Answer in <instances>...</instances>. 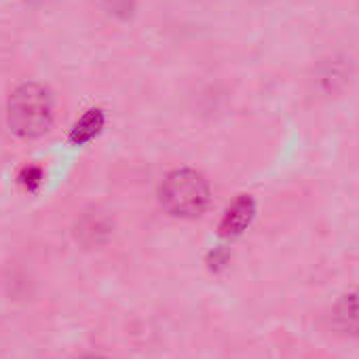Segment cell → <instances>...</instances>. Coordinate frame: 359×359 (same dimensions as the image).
I'll use <instances>...</instances> for the list:
<instances>
[{"label": "cell", "mask_w": 359, "mask_h": 359, "mask_svg": "<svg viewBox=\"0 0 359 359\" xmlns=\"http://www.w3.org/2000/svg\"><path fill=\"white\" fill-rule=\"evenodd\" d=\"M7 121L15 135L39 137L53 123V95L41 83L20 85L7 106Z\"/></svg>", "instance_id": "cell-1"}, {"label": "cell", "mask_w": 359, "mask_h": 359, "mask_svg": "<svg viewBox=\"0 0 359 359\" xmlns=\"http://www.w3.org/2000/svg\"><path fill=\"white\" fill-rule=\"evenodd\" d=\"M210 203L208 180L193 169L171 171L161 187V205L175 218H195Z\"/></svg>", "instance_id": "cell-2"}, {"label": "cell", "mask_w": 359, "mask_h": 359, "mask_svg": "<svg viewBox=\"0 0 359 359\" xmlns=\"http://www.w3.org/2000/svg\"><path fill=\"white\" fill-rule=\"evenodd\" d=\"M332 325L344 336H359V294L342 296L332 311Z\"/></svg>", "instance_id": "cell-3"}, {"label": "cell", "mask_w": 359, "mask_h": 359, "mask_svg": "<svg viewBox=\"0 0 359 359\" xmlns=\"http://www.w3.org/2000/svg\"><path fill=\"white\" fill-rule=\"evenodd\" d=\"M256 214V205L250 197H239L224 214L222 224H220V233L224 237H237L241 235L254 220Z\"/></svg>", "instance_id": "cell-4"}, {"label": "cell", "mask_w": 359, "mask_h": 359, "mask_svg": "<svg viewBox=\"0 0 359 359\" xmlns=\"http://www.w3.org/2000/svg\"><path fill=\"white\" fill-rule=\"evenodd\" d=\"M104 123H106L104 112H102L100 108H91V110H87V112L74 123L72 133H70V140H72L74 144H79V146H81V144H87V142H91V140L102 131Z\"/></svg>", "instance_id": "cell-5"}, {"label": "cell", "mask_w": 359, "mask_h": 359, "mask_svg": "<svg viewBox=\"0 0 359 359\" xmlns=\"http://www.w3.org/2000/svg\"><path fill=\"white\" fill-rule=\"evenodd\" d=\"M22 180H24V184H26V187H36V184L41 182V171H39L36 167H30V169L24 171Z\"/></svg>", "instance_id": "cell-6"}, {"label": "cell", "mask_w": 359, "mask_h": 359, "mask_svg": "<svg viewBox=\"0 0 359 359\" xmlns=\"http://www.w3.org/2000/svg\"><path fill=\"white\" fill-rule=\"evenodd\" d=\"M83 359H104V357H100V355H89V357H83Z\"/></svg>", "instance_id": "cell-7"}]
</instances>
